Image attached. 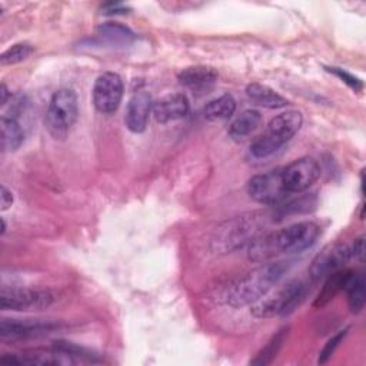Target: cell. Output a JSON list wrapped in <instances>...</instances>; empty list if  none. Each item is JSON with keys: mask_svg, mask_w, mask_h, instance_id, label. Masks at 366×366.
Listing matches in <instances>:
<instances>
[{"mask_svg": "<svg viewBox=\"0 0 366 366\" xmlns=\"http://www.w3.org/2000/svg\"><path fill=\"white\" fill-rule=\"evenodd\" d=\"M287 269L289 262H264L230 283L223 293V302L239 307L260 300L282 279Z\"/></svg>", "mask_w": 366, "mask_h": 366, "instance_id": "cell-1", "label": "cell"}, {"mask_svg": "<svg viewBox=\"0 0 366 366\" xmlns=\"http://www.w3.org/2000/svg\"><path fill=\"white\" fill-rule=\"evenodd\" d=\"M266 217L267 216L264 213L254 212L224 222L217 227L212 239L213 250L217 253H229L246 243H250L260 234L262 227H264Z\"/></svg>", "mask_w": 366, "mask_h": 366, "instance_id": "cell-2", "label": "cell"}, {"mask_svg": "<svg viewBox=\"0 0 366 366\" xmlns=\"http://www.w3.org/2000/svg\"><path fill=\"white\" fill-rule=\"evenodd\" d=\"M303 116L297 110H287L273 117L263 134L257 136L250 144V153L256 159H263L277 152L302 127Z\"/></svg>", "mask_w": 366, "mask_h": 366, "instance_id": "cell-3", "label": "cell"}, {"mask_svg": "<svg viewBox=\"0 0 366 366\" xmlns=\"http://www.w3.org/2000/svg\"><path fill=\"white\" fill-rule=\"evenodd\" d=\"M79 117V102L74 90L69 87L54 92L46 112V127L54 139H64Z\"/></svg>", "mask_w": 366, "mask_h": 366, "instance_id": "cell-4", "label": "cell"}, {"mask_svg": "<svg viewBox=\"0 0 366 366\" xmlns=\"http://www.w3.org/2000/svg\"><path fill=\"white\" fill-rule=\"evenodd\" d=\"M320 227L315 222H300L285 229L270 232V240L276 256L300 253L309 249L319 237Z\"/></svg>", "mask_w": 366, "mask_h": 366, "instance_id": "cell-5", "label": "cell"}, {"mask_svg": "<svg viewBox=\"0 0 366 366\" xmlns=\"http://www.w3.org/2000/svg\"><path fill=\"white\" fill-rule=\"evenodd\" d=\"M305 296V285L299 280L289 282L272 296L254 302L250 312L256 317H273L283 315L295 307Z\"/></svg>", "mask_w": 366, "mask_h": 366, "instance_id": "cell-6", "label": "cell"}, {"mask_svg": "<svg viewBox=\"0 0 366 366\" xmlns=\"http://www.w3.org/2000/svg\"><path fill=\"white\" fill-rule=\"evenodd\" d=\"M54 295L46 289L3 287L0 306L3 310H40L50 306Z\"/></svg>", "mask_w": 366, "mask_h": 366, "instance_id": "cell-7", "label": "cell"}, {"mask_svg": "<svg viewBox=\"0 0 366 366\" xmlns=\"http://www.w3.org/2000/svg\"><path fill=\"white\" fill-rule=\"evenodd\" d=\"M247 193L254 202L263 204H277L290 194L283 183L282 169L253 176L247 183Z\"/></svg>", "mask_w": 366, "mask_h": 366, "instance_id": "cell-8", "label": "cell"}, {"mask_svg": "<svg viewBox=\"0 0 366 366\" xmlns=\"http://www.w3.org/2000/svg\"><path fill=\"white\" fill-rule=\"evenodd\" d=\"M123 97V81L117 73L104 71L100 74L93 86V103L97 112L103 114H113Z\"/></svg>", "mask_w": 366, "mask_h": 366, "instance_id": "cell-9", "label": "cell"}, {"mask_svg": "<svg viewBox=\"0 0 366 366\" xmlns=\"http://www.w3.org/2000/svg\"><path fill=\"white\" fill-rule=\"evenodd\" d=\"M320 176V166L313 157H299L282 169L283 183L289 193L309 189Z\"/></svg>", "mask_w": 366, "mask_h": 366, "instance_id": "cell-10", "label": "cell"}, {"mask_svg": "<svg viewBox=\"0 0 366 366\" xmlns=\"http://www.w3.org/2000/svg\"><path fill=\"white\" fill-rule=\"evenodd\" d=\"M350 259L352 256H350L349 244L346 243L329 244L312 260V264L309 267V274L315 280L326 277L327 274L339 269H343Z\"/></svg>", "mask_w": 366, "mask_h": 366, "instance_id": "cell-11", "label": "cell"}, {"mask_svg": "<svg viewBox=\"0 0 366 366\" xmlns=\"http://www.w3.org/2000/svg\"><path fill=\"white\" fill-rule=\"evenodd\" d=\"M152 107H153L152 97L144 90L136 92L130 97L126 107L124 123L132 133H142L146 130Z\"/></svg>", "mask_w": 366, "mask_h": 366, "instance_id": "cell-12", "label": "cell"}, {"mask_svg": "<svg viewBox=\"0 0 366 366\" xmlns=\"http://www.w3.org/2000/svg\"><path fill=\"white\" fill-rule=\"evenodd\" d=\"M57 325L50 320H19V319H3L0 323V335L3 339H21L29 336H39L49 333L56 329Z\"/></svg>", "mask_w": 366, "mask_h": 366, "instance_id": "cell-13", "label": "cell"}, {"mask_svg": "<svg viewBox=\"0 0 366 366\" xmlns=\"http://www.w3.org/2000/svg\"><path fill=\"white\" fill-rule=\"evenodd\" d=\"M190 110V103L186 94L183 93H173L163 96L162 99L153 103L152 112L159 123H169L187 116Z\"/></svg>", "mask_w": 366, "mask_h": 366, "instance_id": "cell-14", "label": "cell"}, {"mask_svg": "<svg viewBox=\"0 0 366 366\" xmlns=\"http://www.w3.org/2000/svg\"><path fill=\"white\" fill-rule=\"evenodd\" d=\"M217 77H219L217 71L209 66L186 67L177 74L179 83L183 87L192 89L194 92H203L210 89L216 83Z\"/></svg>", "mask_w": 366, "mask_h": 366, "instance_id": "cell-15", "label": "cell"}, {"mask_svg": "<svg viewBox=\"0 0 366 366\" xmlns=\"http://www.w3.org/2000/svg\"><path fill=\"white\" fill-rule=\"evenodd\" d=\"M352 274H353V270L346 269V267L327 274L317 297L313 302V307L320 309V307L326 306L329 302H332L343 289H346Z\"/></svg>", "mask_w": 366, "mask_h": 366, "instance_id": "cell-16", "label": "cell"}, {"mask_svg": "<svg viewBox=\"0 0 366 366\" xmlns=\"http://www.w3.org/2000/svg\"><path fill=\"white\" fill-rule=\"evenodd\" d=\"M246 94L249 100L257 106L266 109H282L289 104L287 99L280 96L272 87L262 83H250L246 87Z\"/></svg>", "mask_w": 366, "mask_h": 366, "instance_id": "cell-17", "label": "cell"}, {"mask_svg": "<svg viewBox=\"0 0 366 366\" xmlns=\"http://www.w3.org/2000/svg\"><path fill=\"white\" fill-rule=\"evenodd\" d=\"M24 140V132L19 122L11 116L0 119V146L6 153L16 152Z\"/></svg>", "mask_w": 366, "mask_h": 366, "instance_id": "cell-18", "label": "cell"}, {"mask_svg": "<svg viewBox=\"0 0 366 366\" xmlns=\"http://www.w3.org/2000/svg\"><path fill=\"white\" fill-rule=\"evenodd\" d=\"M262 122V114L254 109H247L242 112L229 126L227 133L232 139L240 140L254 132Z\"/></svg>", "mask_w": 366, "mask_h": 366, "instance_id": "cell-19", "label": "cell"}, {"mask_svg": "<svg viewBox=\"0 0 366 366\" xmlns=\"http://www.w3.org/2000/svg\"><path fill=\"white\" fill-rule=\"evenodd\" d=\"M236 110V102L230 94H223L214 100H210L204 109L203 114L210 122H219L226 120L232 117V114Z\"/></svg>", "mask_w": 366, "mask_h": 366, "instance_id": "cell-20", "label": "cell"}, {"mask_svg": "<svg viewBox=\"0 0 366 366\" xmlns=\"http://www.w3.org/2000/svg\"><path fill=\"white\" fill-rule=\"evenodd\" d=\"M366 282H365V274L363 272H353L346 290H347V303L349 309L352 313H359L362 312L365 306V299H366Z\"/></svg>", "mask_w": 366, "mask_h": 366, "instance_id": "cell-21", "label": "cell"}, {"mask_svg": "<svg viewBox=\"0 0 366 366\" xmlns=\"http://www.w3.org/2000/svg\"><path fill=\"white\" fill-rule=\"evenodd\" d=\"M97 36L110 44H129L136 39L134 33L129 27L113 21L99 26Z\"/></svg>", "mask_w": 366, "mask_h": 366, "instance_id": "cell-22", "label": "cell"}, {"mask_svg": "<svg viewBox=\"0 0 366 366\" xmlns=\"http://www.w3.org/2000/svg\"><path fill=\"white\" fill-rule=\"evenodd\" d=\"M287 335V329H280L269 342L267 345L257 353V356L250 362L252 365H269L277 355L279 349L282 347V343L285 342V337Z\"/></svg>", "mask_w": 366, "mask_h": 366, "instance_id": "cell-23", "label": "cell"}, {"mask_svg": "<svg viewBox=\"0 0 366 366\" xmlns=\"http://www.w3.org/2000/svg\"><path fill=\"white\" fill-rule=\"evenodd\" d=\"M33 46L27 41H20L13 44L11 47H9L0 57V61L3 66H10V64H16L20 63L23 60H26L31 53H33Z\"/></svg>", "mask_w": 366, "mask_h": 366, "instance_id": "cell-24", "label": "cell"}, {"mask_svg": "<svg viewBox=\"0 0 366 366\" xmlns=\"http://www.w3.org/2000/svg\"><path fill=\"white\" fill-rule=\"evenodd\" d=\"M346 332H347V329L340 330V332H337L335 336H332V337L326 342V345L323 346V349H322L320 353H319L317 362H319L320 365H322V363H326V362L332 357V355L335 353L336 347L339 346V343L342 342V339L346 336Z\"/></svg>", "mask_w": 366, "mask_h": 366, "instance_id": "cell-25", "label": "cell"}, {"mask_svg": "<svg viewBox=\"0 0 366 366\" xmlns=\"http://www.w3.org/2000/svg\"><path fill=\"white\" fill-rule=\"evenodd\" d=\"M326 70L330 71V73H333V74L337 76L339 79H342V81H345V83H346L350 89H353L355 92L362 90V87H363L362 81H360L357 77H355L353 74L347 73L346 70H343V69H340V67H326Z\"/></svg>", "mask_w": 366, "mask_h": 366, "instance_id": "cell-26", "label": "cell"}, {"mask_svg": "<svg viewBox=\"0 0 366 366\" xmlns=\"http://www.w3.org/2000/svg\"><path fill=\"white\" fill-rule=\"evenodd\" d=\"M350 256L352 259H357L359 262L363 260V256H365V237L360 236L357 237L352 246H350Z\"/></svg>", "mask_w": 366, "mask_h": 366, "instance_id": "cell-27", "label": "cell"}, {"mask_svg": "<svg viewBox=\"0 0 366 366\" xmlns=\"http://www.w3.org/2000/svg\"><path fill=\"white\" fill-rule=\"evenodd\" d=\"M13 204V194L6 187V186H1V210H7L10 206Z\"/></svg>", "mask_w": 366, "mask_h": 366, "instance_id": "cell-28", "label": "cell"}, {"mask_svg": "<svg viewBox=\"0 0 366 366\" xmlns=\"http://www.w3.org/2000/svg\"><path fill=\"white\" fill-rule=\"evenodd\" d=\"M104 14H119V13H127V9H124L122 4H113V3H110V4H107L106 7H104V11H103Z\"/></svg>", "mask_w": 366, "mask_h": 366, "instance_id": "cell-29", "label": "cell"}, {"mask_svg": "<svg viewBox=\"0 0 366 366\" xmlns=\"http://www.w3.org/2000/svg\"><path fill=\"white\" fill-rule=\"evenodd\" d=\"M0 94H1V106H6V103H7V100H9V97L11 96V93L9 92V89H7V86L4 84V83H1V86H0Z\"/></svg>", "mask_w": 366, "mask_h": 366, "instance_id": "cell-30", "label": "cell"}, {"mask_svg": "<svg viewBox=\"0 0 366 366\" xmlns=\"http://www.w3.org/2000/svg\"><path fill=\"white\" fill-rule=\"evenodd\" d=\"M4 232H6V222H4V219L1 217V234H4Z\"/></svg>", "mask_w": 366, "mask_h": 366, "instance_id": "cell-31", "label": "cell"}]
</instances>
